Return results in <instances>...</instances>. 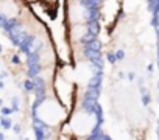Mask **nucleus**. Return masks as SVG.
Instances as JSON below:
<instances>
[{
	"mask_svg": "<svg viewBox=\"0 0 159 140\" xmlns=\"http://www.w3.org/2000/svg\"><path fill=\"white\" fill-rule=\"evenodd\" d=\"M69 114H70V111L56 95L44 97L34 107V115H36L38 121H41L42 125H45L47 128H52V129L61 128L67 121Z\"/></svg>",
	"mask_w": 159,
	"mask_h": 140,
	"instance_id": "nucleus-2",
	"label": "nucleus"
},
{
	"mask_svg": "<svg viewBox=\"0 0 159 140\" xmlns=\"http://www.w3.org/2000/svg\"><path fill=\"white\" fill-rule=\"evenodd\" d=\"M66 14L70 27L88 25L89 22V8L84 3V0H69Z\"/></svg>",
	"mask_w": 159,
	"mask_h": 140,
	"instance_id": "nucleus-3",
	"label": "nucleus"
},
{
	"mask_svg": "<svg viewBox=\"0 0 159 140\" xmlns=\"http://www.w3.org/2000/svg\"><path fill=\"white\" fill-rule=\"evenodd\" d=\"M157 20H159V13H157Z\"/></svg>",
	"mask_w": 159,
	"mask_h": 140,
	"instance_id": "nucleus-6",
	"label": "nucleus"
},
{
	"mask_svg": "<svg viewBox=\"0 0 159 140\" xmlns=\"http://www.w3.org/2000/svg\"><path fill=\"white\" fill-rule=\"evenodd\" d=\"M20 13V7L16 0H0V14L5 19H16Z\"/></svg>",
	"mask_w": 159,
	"mask_h": 140,
	"instance_id": "nucleus-4",
	"label": "nucleus"
},
{
	"mask_svg": "<svg viewBox=\"0 0 159 140\" xmlns=\"http://www.w3.org/2000/svg\"><path fill=\"white\" fill-rule=\"evenodd\" d=\"M86 140H108L106 137H95V135H92L91 138H86Z\"/></svg>",
	"mask_w": 159,
	"mask_h": 140,
	"instance_id": "nucleus-5",
	"label": "nucleus"
},
{
	"mask_svg": "<svg viewBox=\"0 0 159 140\" xmlns=\"http://www.w3.org/2000/svg\"><path fill=\"white\" fill-rule=\"evenodd\" d=\"M67 123L72 135L76 140H86L95 135L100 118L94 109H89L88 106H76L73 111H70Z\"/></svg>",
	"mask_w": 159,
	"mask_h": 140,
	"instance_id": "nucleus-1",
	"label": "nucleus"
}]
</instances>
